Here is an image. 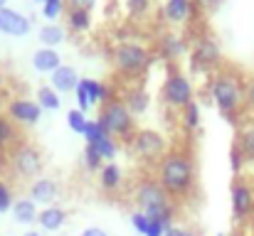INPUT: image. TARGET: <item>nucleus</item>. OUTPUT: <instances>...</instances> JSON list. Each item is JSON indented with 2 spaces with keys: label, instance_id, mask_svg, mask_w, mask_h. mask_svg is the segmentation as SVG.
Here are the masks:
<instances>
[{
  "label": "nucleus",
  "instance_id": "obj_1",
  "mask_svg": "<svg viewBox=\"0 0 254 236\" xmlns=\"http://www.w3.org/2000/svg\"><path fill=\"white\" fill-rule=\"evenodd\" d=\"M158 185L168 192L170 197L178 199H188L195 192V162L192 155L183 148H170L163 155V160L156 165V175Z\"/></svg>",
  "mask_w": 254,
  "mask_h": 236
},
{
  "label": "nucleus",
  "instance_id": "obj_2",
  "mask_svg": "<svg viewBox=\"0 0 254 236\" xmlns=\"http://www.w3.org/2000/svg\"><path fill=\"white\" fill-rule=\"evenodd\" d=\"M207 96L222 116L235 118L245 108V81L232 69H217L207 79Z\"/></svg>",
  "mask_w": 254,
  "mask_h": 236
},
{
  "label": "nucleus",
  "instance_id": "obj_3",
  "mask_svg": "<svg viewBox=\"0 0 254 236\" xmlns=\"http://www.w3.org/2000/svg\"><path fill=\"white\" fill-rule=\"evenodd\" d=\"M133 199H136V207L148 219H158L166 227H173V219H175V212H178L175 199L158 185L156 177H141L136 189H133Z\"/></svg>",
  "mask_w": 254,
  "mask_h": 236
},
{
  "label": "nucleus",
  "instance_id": "obj_4",
  "mask_svg": "<svg viewBox=\"0 0 254 236\" xmlns=\"http://www.w3.org/2000/svg\"><path fill=\"white\" fill-rule=\"evenodd\" d=\"M156 64V52L141 42H121L111 49V67L121 79H143Z\"/></svg>",
  "mask_w": 254,
  "mask_h": 236
},
{
  "label": "nucleus",
  "instance_id": "obj_5",
  "mask_svg": "<svg viewBox=\"0 0 254 236\" xmlns=\"http://www.w3.org/2000/svg\"><path fill=\"white\" fill-rule=\"evenodd\" d=\"M96 121L116 141H131V136L136 133V116L128 111V106L119 96H114L104 106H99Z\"/></svg>",
  "mask_w": 254,
  "mask_h": 236
},
{
  "label": "nucleus",
  "instance_id": "obj_6",
  "mask_svg": "<svg viewBox=\"0 0 254 236\" xmlns=\"http://www.w3.org/2000/svg\"><path fill=\"white\" fill-rule=\"evenodd\" d=\"M222 62V47L220 40L210 32H200L190 42V69L197 74H212L217 72Z\"/></svg>",
  "mask_w": 254,
  "mask_h": 236
},
{
  "label": "nucleus",
  "instance_id": "obj_7",
  "mask_svg": "<svg viewBox=\"0 0 254 236\" xmlns=\"http://www.w3.org/2000/svg\"><path fill=\"white\" fill-rule=\"evenodd\" d=\"M128 143H131V153L138 157V162H143L148 167H156L170 150L168 138L156 128H136V133L131 136Z\"/></svg>",
  "mask_w": 254,
  "mask_h": 236
},
{
  "label": "nucleus",
  "instance_id": "obj_8",
  "mask_svg": "<svg viewBox=\"0 0 254 236\" xmlns=\"http://www.w3.org/2000/svg\"><path fill=\"white\" fill-rule=\"evenodd\" d=\"M161 98L168 108L183 111L190 101H195V89H192L190 77L185 72H180L178 67H170L166 81H163V89H161Z\"/></svg>",
  "mask_w": 254,
  "mask_h": 236
},
{
  "label": "nucleus",
  "instance_id": "obj_9",
  "mask_svg": "<svg viewBox=\"0 0 254 236\" xmlns=\"http://www.w3.org/2000/svg\"><path fill=\"white\" fill-rule=\"evenodd\" d=\"M10 167L22 180H37L42 167H45L42 150L37 145H32V143H17L10 150Z\"/></svg>",
  "mask_w": 254,
  "mask_h": 236
},
{
  "label": "nucleus",
  "instance_id": "obj_10",
  "mask_svg": "<svg viewBox=\"0 0 254 236\" xmlns=\"http://www.w3.org/2000/svg\"><path fill=\"white\" fill-rule=\"evenodd\" d=\"M230 207H232V219L237 224H245L254 217V185L245 175L235 177L230 185Z\"/></svg>",
  "mask_w": 254,
  "mask_h": 236
},
{
  "label": "nucleus",
  "instance_id": "obj_11",
  "mask_svg": "<svg viewBox=\"0 0 254 236\" xmlns=\"http://www.w3.org/2000/svg\"><path fill=\"white\" fill-rule=\"evenodd\" d=\"M7 116L15 126H37L40 118H42V108L37 101L32 98H25V96H15L10 103H7Z\"/></svg>",
  "mask_w": 254,
  "mask_h": 236
},
{
  "label": "nucleus",
  "instance_id": "obj_12",
  "mask_svg": "<svg viewBox=\"0 0 254 236\" xmlns=\"http://www.w3.org/2000/svg\"><path fill=\"white\" fill-rule=\"evenodd\" d=\"M188 49H190L188 40H185L180 32H175V30L163 32V35L156 40V57H161V59L168 62V64L183 59V57L188 54Z\"/></svg>",
  "mask_w": 254,
  "mask_h": 236
},
{
  "label": "nucleus",
  "instance_id": "obj_13",
  "mask_svg": "<svg viewBox=\"0 0 254 236\" xmlns=\"http://www.w3.org/2000/svg\"><path fill=\"white\" fill-rule=\"evenodd\" d=\"M60 182L55 177H37L30 182V189H27V197L37 204V207H50V204H57L60 199Z\"/></svg>",
  "mask_w": 254,
  "mask_h": 236
},
{
  "label": "nucleus",
  "instance_id": "obj_14",
  "mask_svg": "<svg viewBox=\"0 0 254 236\" xmlns=\"http://www.w3.org/2000/svg\"><path fill=\"white\" fill-rule=\"evenodd\" d=\"M32 30V20L27 15H22L20 10L12 7H2L0 10V32L7 37H25Z\"/></svg>",
  "mask_w": 254,
  "mask_h": 236
},
{
  "label": "nucleus",
  "instance_id": "obj_15",
  "mask_svg": "<svg viewBox=\"0 0 254 236\" xmlns=\"http://www.w3.org/2000/svg\"><path fill=\"white\" fill-rule=\"evenodd\" d=\"M197 5L195 0H166L163 2V17L173 22V25H183L195 15Z\"/></svg>",
  "mask_w": 254,
  "mask_h": 236
},
{
  "label": "nucleus",
  "instance_id": "obj_16",
  "mask_svg": "<svg viewBox=\"0 0 254 236\" xmlns=\"http://www.w3.org/2000/svg\"><path fill=\"white\" fill-rule=\"evenodd\" d=\"M79 72L74 69V67H69V64H62L57 72H52L50 74V86L62 96V94H72L74 89H77V84H79Z\"/></svg>",
  "mask_w": 254,
  "mask_h": 236
},
{
  "label": "nucleus",
  "instance_id": "obj_17",
  "mask_svg": "<svg viewBox=\"0 0 254 236\" xmlns=\"http://www.w3.org/2000/svg\"><path fill=\"white\" fill-rule=\"evenodd\" d=\"M121 101L128 106V111H131L136 118H138V116H143V113L151 108V96H148V91H146L141 84H133V86H128V89L124 91Z\"/></svg>",
  "mask_w": 254,
  "mask_h": 236
},
{
  "label": "nucleus",
  "instance_id": "obj_18",
  "mask_svg": "<svg viewBox=\"0 0 254 236\" xmlns=\"http://www.w3.org/2000/svg\"><path fill=\"white\" fill-rule=\"evenodd\" d=\"M62 67V54L57 49H50V47H40L35 49L32 54V69L40 72V74H52Z\"/></svg>",
  "mask_w": 254,
  "mask_h": 236
},
{
  "label": "nucleus",
  "instance_id": "obj_19",
  "mask_svg": "<svg viewBox=\"0 0 254 236\" xmlns=\"http://www.w3.org/2000/svg\"><path fill=\"white\" fill-rule=\"evenodd\" d=\"M64 224H67V212H64L60 204L42 207L40 214H37V227H40L42 232H60Z\"/></svg>",
  "mask_w": 254,
  "mask_h": 236
},
{
  "label": "nucleus",
  "instance_id": "obj_20",
  "mask_svg": "<svg viewBox=\"0 0 254 236\" xmlns=\"http://www.w3.org/2000/svg\"><path fill=\"white\" fill-rule=\"evenodd\" d=\"M99 187L109 194L119 192L124 187V170L116 162H104V167L99 170Z\"/></svg>",
  "mask_w": 254,
  "mask_h": 236
},
{
  "label": "nucleus",
  "instance_id": "obj_21",
  "mask_svg": "<svg viewBox=\"0 0 254 236\" xmlns=\"http://www.w3.org/2000/svg\"><path fill=\"white\" fill-rule=\"evenodd\" d=\"M12 219L17 222V224H22V227H30V224H37V214H40V209H37V204L30 199V197H20V199H15V204H12Z\"/></svg>",
  "mask_w": 254,
  "mask_h": 236
},
{
  "label": "nucleus",
  "instance_id": "obj_22",
  "mask_svg": "<svg viewBox=\"0 0 254 236\" xmlns=\"http://www.w3.org/2000/svg\"><path fill=\"white\" fill-rule=\"evenodd\" d=\"M82 84L86 86V94H89L91 106H104L109 98H114V89H111L106 81H101V79L82 77Z\"/></svg>",
  "mask_w": 254,
  "mask_h": 236
},
{
  "label": "nucleus",
  "instance_id": "obj_23",
  "mask_svg": "<svg viewBox=\"0 0 254 236\" xmlns=\"http://www.w3.org/2000/svg\"><path fill=\"white\" fill-rule=\"evenodd\" d=\"M37 40L42 42V47H50V49H57L60 45H64L67 40V30L57 22H47L37 30Z\"/></svg>",
  "mask_w": 254,
  "mask_h": 236
},
{
  "label": "nucleus",
  "instance_id": "obj_24",
  "mask_svg": "<svg viewBox=\"0 0 254 236\" xmlns=\"http://www.w3.org/2000/svg\"><path fill=\"white\" fill-rule=\"evenodd\" d=\"M17 143H20V131H17V126L10 121L7 113H0V155H2V153H10Z\"/></svg>",
  "mask_w": 254,
  "mask_h": 236
},
{
  "label": "nucleus",
  "instance_id": "obj_25",
  "mask_svg": "<svg viewBox=\"0 0 254 236\" xmlns=\"http://www.w3.org/2000/svg\"><path fill=\"white\" fill-rule=\"evenodd\" d=\"M64 20H67V30L74 32V35H82V32L91 30V12H86V10H67Z\"/></svg>",
  "mask_w": 254,
  "mask_h": 236
},
{
  "label": "nucleus",
  "instance_id": "obj_26",
  "mask_svg": "<svg viewBox=\"0 0 254 236\" xmlns=\"http://www.w3.org/2000/svg\"><path fill=\"white\" fill-rule=\"evenodd\" d=\"M202 123V111H200V103L197 101H190L183 111H180V126L188 131V133H195Z\"/></svg>",
  "mask_w": 254,
  "mask_h": 236
},
{
  "label": "nucleus",
  "instance_id": "obj_27",
  "mask_svg": "<svg viewBox=\"0 0 254 236\" xmlns=\"http://www.w3.org/2000/svg\"><path fill=\"white\" fill-rule=\"evenodd\" d=\"M237 148L242 150V155L247 157V162H254V121L245 123L240 128V136H237Z\"/></svg>",
  "mask_w": 254,
  "mask_h": 236
},
{
  "label": "nucleus",
  "instance_id": "obj_28",
  "mask_svg": "<svg viewBox=\"0 0 254 236\" xmlns=\"http://www.w3.org/2000/svg\"><path fill=\"white\" fill-rule=\"evenodd\" d=\"M37 103L42 111H60L62 108V96L52 86H40L37 89Z\"/></svg>",
  "mask_w": 254,
  "mask_h": 236
},
{
  "label": "nucleus",
  "instance_id": "obj_29",
  "mask_svg": "<svg viewBox=\"0 0 254 236\" xmlns=\"http://www.w3.org/2000/svg\"><path fill=\"white\" fill-rule=\"evenodd\" d=\"M91 148L101 155V160H104V162H114V157L119 155V148H121V145H119V141H116V138L104 136V138H101V141H96Z\"/></svg>",
  "mask_w": 254,
  "mask_h": 236
},
{
  "label": "nucleus",
  "instance_id": "obj_30",
  "mask_svg": "<svg viewBox=\"0 0 254 236\" xmlns=\"http://www.w3.org/2000/svg\"><path fill=\"white\" fill-rule=\"evenodd\" d=\"M86 123H89V116H86L84 111H79L77 106L67 111V126H69V131H72V133H77V136H84Z\"/></svg>",
  "mask_w": 254,
  "mask_h": 236
},
{
  "label": "nucleus",
  "instance_id": "obj_31",
  "mask_svg": "<svg viewBox=\"0 0 254 236\" xmlns=\"http://www.w3.org/2000/svg\"><path fill=\"white\" fill-rule=\"evenodd\" d=\"M124 5H126L128 17H136V20H141L151 12V0H124Z\"/></svg>",
  "mask_w": 254,
  "mask_h": 236
},
{
  "label": "nucleus",
  "instance_id": "obj_32",
  "mask_svg": "<svg viewBox=\"0 0 254 236\" xmlns=\"http://www.w3.org/2000/svg\"><path fill=\"white\" fill-rule=\"evenodd\" d=\"M64 12H67V2H64V0H47V2L42 5V15H45L47 20H60Z\"/></svg>",
  "mask_w": 254,
  "mask_h": 236
},
{
  "label": "nucleus",
  "instance_id": "obj_33",
  "mask_svg": "<svg viewBox=\"0 0 254 236\" xmlns=\"http://www.w3.org/2000/svg\"><path fill=\"white\" fill-rule=\"evenodd\" d=\"M104 136H109V133H106V131L99 126V121H96V118H94V121L89 118V123H86V131H84V136H82V138L86 141V145H94V143H96V141H101Z\"/></svg>",
  "mask_w": 254,
  "mask_h": 236
},
{
  "label": "nucleus",
  "instance_id": "obj_34",
  "mask_svg": "<svg viewBox=\"0 0 254 236\" xmlns=\"http://www.w3.org/2000/svg\"><path fill=\"white\" fill-rule=\"evenodd\" d=\"M245 165H247V157L242 155V150H240V148H237V143H235V145H232V150H230V167H232L235 177H242Z\"/></svg>",
  "mask_w": 254,
  "mask_h": 236
},
{
  "label": "nucleus",
  "instance_id": "obj_35",
  "mask_svg": "<svg viewBox=\"0 0 254 236\" xmlns=\"http://www.w3.org/2000/svg\"><path fill=\"white\" fill-rule=\"evenodd\" d=\"M12 204H15V194H12V187H10L7 182H2V180H0V214L10 212V209H12Z\"/></svg>",
  "mask_w": 254,
  "mask_h": 236
},
{
  "label": "nucleus",
  "instance_id": "obj_36",
  "mask_svg": "<svg viewBox=\"0 0 254 236\" xmlns=\"http://www.w3.org/2000/svg\"><path fill=\"white\" fill-rule=\"evenodd\" d=\"M84 167L89 170V172H99L101 167H104V160H101V155L91 148V145H86L84 148Z\"/></svg>",
  "mask_w": 254,
  "mask_h": 236
},
{
  "label": "nucleus",
  "instance_id": "obj_37",
  "mask_svg": "<svg viewBox=\"0 0 254 236\" xmlns=\"http://www.w3.org/2000/svg\"><path fill=\"white\" fill-rule=\"evenodd\" d=\"M148 224H151V219H148L141 209L131 212V227H133V232H136V234L146 236V232H148Z\"/></svg>",
  "mask_w": 254,
  "mask_h": 236
},
{
  "label": "nucleus",
  "instance_id": "obj_38",
  "mask_svg": "<svg viewBox=\"0 0 254 236\" xmlns=\"http://www.w3.org/2000/svg\"><path fill=\"white\" fill-rule=\"evenodd\" d=\"M74 96H77V108L79 111H89V108H94L91 106V101H89V94H86V86L82 84V79H79V84H77V89H74Z\"/></svg>",
  "mask_w": 254,
  "mask_h": 236
},
{
  "label": "nucleus",
  "instance_id": "obj_39",
  "mask_svg": "<svg viewBox=\"0 0 254 236\" xmlns=\"http://www.w3.org/2000/svg\"><path fill=\"white\" fill-rule=\"evenodd\" d=\"M245 108L254 116V77L245 81Z\"/></svg>",
  "mask_w": 254,
  "mask_h": 236
},
{
  "label": "nucleus",
  "instance_id": "obj_40",
  "mask_svg": "<svg viewBox=\"0 0 254 236\" xmlns=\"http://www.w3.org/2000/svg\"><path fill=\"white\" fill-rule=\"evenodd\" d=\"M64 2H67V10H86V12H91L99 0H64Z\"/></svg>",
  "mask_w": 254,
  "mask_h": 236
},
{
  "label": "nucleus",
  "instance_id": "obj_41",
  "mask_svg": "<svg viewBox=\"0 0 254 236\" xmlns=\"http://www.w3.org/2000/svg\"><path fill=\"white\" fill-rule=\"evenodd\" d=\"M166 232H168V227H166L163 222H158V219H151L146 236H166Z\"/></svg>",
  "mask_w": 254,
  "mask_h": 236
},
{
  "label": "nucleus",
  "instance_id": "obj_42",
  "mask_svg": "<svg viewBox=\"0 0 254 236\" xmlns=\"http://www.w3.org/2000/svg\"><path fill=\"white\" fill-rule=\"evenodd\" d=\"M166 236H197L192 229H188V227H180V224H173V227H168V232H166Z\"/></svg>",
  "mask_w": 254,
  "mask_h": 236
},
{
  "label": "nucleus",
  "instance_id": "obj_43",
  "mask_svg": "<svg viewBox=\"0 0 254 236\" xmlns=\"http://www.w3.org/2000/svg\"><path fill=\"white\" fill-rule=\"evenodd\" d=\"M79 236H109V232L101 229V227H86V229L79 232Z\"/></svg>",
  "mask_w": 254,
  "mask_h": 236
},
{
  "label": "nucleus",
  "instance_id": "obj_44",
  "mask_svg": "<svg viewBox=\"0 0 254 236\" xmlns=\"http://www.w3.org/2000/svg\"><path fill=\"white\" fill-rule=\"evenodd\" d=\"M22 236H42V232H35V229H30V232H25Z\"/></svg>",
  "mask_w": 254,
  "mask_h": 236
},
{
  "label": "nucleus",
  "instance_id": "obj_45",
  "mask_svg": "<svg viewBox=\"0 0 254 236\" xmlns=\"http://www.w3.org/2000/svg\"><path fill=\"white\" fill-rule=\"evenodd\" d=\"M2 7H7V0H0V10H2Z\"/></svg>",
  "mask_w": 254,
  "mask_h": 236
},
{
  "label": "nucleus",
  "instance_id": "obj_46",
  "mask_svg": "<svg viewBox=\"0 0 254 236\" xmlns=\"http://www.w3.org/2000/svg\"><path fill=\"white\" fill-rule=\"evenodd\" d=\"M217 236H240V234H217Z\"/></svg>",
  "mask_w": 254,
  "mask_h": 236
},
{
  "label": "nucleus",
  "instance_id": "obj_47",
  "mask_svg": "<svg viewBox=\"0 0 254 236\" xmlns=\"http://www.w3.org/2000/svg\"><path fill=\"white\" fill-rule=\"evenodd\" d=\"M37 2H42V5H45V2H47V0H37Z\"/></svg>",
  "mask_w": 254,
  "mask_h": 236
}]
</instances>
